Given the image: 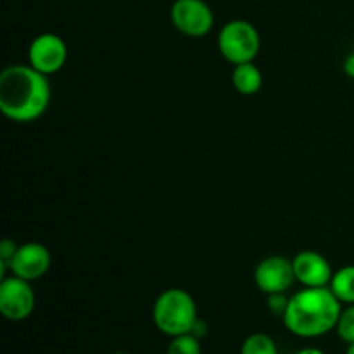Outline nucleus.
<instances>
[{
	"instance_id": "f257e3e1",
	"label": "nucleus",
	"mask_w": 354,
	"mask_h": 354,
	"mask_svg": "<svg viewBox=\"0 0 354 354\" xmlns=\"http://www.w3.org/2000/svg\"><path fill=\"white\" fill-rule=\"evenodd\" d=\"M50 104V82L33 66L12 64L0 73V111L16 123L44 116Z\"/></svg>"
},
{
	"instance_id": "f03ea898",
	"label": "nucleus",
	"mask_w": 354,
	"mask_h": 354,
	"mask_svg": "<svg viewBox=\"0 0 354 354\" xmlns=\"http://www.w3.org/2000/svg\"><path fill=\"white\" fill-rule=\"evenodd\" d=\"M341 301L330 287H306L289 299L283 325L297 337H320L335 328L341 317Z\"/></svg>"
},
{
	"instance_id": "7ed1b4c3",
	"label": "nucleus",
	"mask_w": 354,
	"mask_h": 354,
	"mask_svg": "<svg viewBox=\"0 0 354 354\" xmlns=\"http://www.w3.org/2000/svg\"><path fill=\"white\" fill-rule=\"evenodd\" d=\"M152 318L159 332L169 337L190 334L197 325V306L187 290L173 287L156 299Z\"/></svg>"
},
{
	"instance_id": "20e7f679",
	"label": "nucleus",
	"mask_w": 354,
	"mask_h": 354,
	"mask_svg": "<svg viewBox=\"0 0 354 354\" xmlns=\"http://www.w3.org/2000/svg\"><path fill=\"white\" fill-rule=\"evenodd\" d=\"M261 47V38L254 24L245 19L228 21L218 35L221 55L234 66L252 62Z\"/></svg>"
},
{
	"instance_id": "39448f33",
	"label": "nucleus",
	"mask_w": 354,
	"mask_h": 354,
	"mask_svg": "<svg viewBox=\"0 0 354 354\" xmlns=\"http://www.w3.org/2000/svg\"><path fill=\"white\" fill-rule=\"evenodd\" d=\"M171 23L185 37L201 38L213 30L214 14L204 0H175Z\"/></svg>"
},
{
	"instance_id": "423d86ee",
	"label": "nucleus",
	"mask_w": 354,
	"mask_h": 354,
	"mask_svg": "<svg viewBox=\"0 0 354 354\" xmlns=\"http://www.w3.org/2000/svg\"><path fill=\"white\" fill-rule=\"evenodd\" d=\"M35 310V292L30 282L19 277H7L0 283V313L10 322L26 320Z\"/></svg>"
},
{
	"instance_id": "0eeeda50",
	"label": "nucleus",
	"mask_w": 354,
	"mask_h": 354,
	"mask_svg": "<svg viewBox=\"0 0 354 354\" xmlns=\"http://www.w3.org/2000/svg\"><path fill=\"white\" fill-rule=\"evenodd\" d=\"M30 66L44 75H54L64 68L68 61L66 41L55 33H41L30 44L28 50Z\"/></svg>"
},
{
	"instance_id": "6e6552de",
	"label": "nucleus",
	"mask_w": 354,
	"mask_h": 354,
	"mask_svg": "<svg viewBox=\"0 0 354 354\" xmlns=\"http://www.w3.org/2000/svg\"><path fill=\"white\" fill-rule=\"evenodd\" d=\"M12 275L19 279L37 280L44 277L50 268V252L40 242H26L23 245H17V251L14 252L12 259L7 263Z\"/></svg>"
},
{
	"instance_id": "1a4fd4ad",
	"label": "nucleus",
	"mask_w": 354,
	"mask_h": 354,
	"mask_svg": "<svg viewBox=\"0 0 354 354\" xmlns=\"http://www.w3.org/2000/svg\"><path fill=\"white\" fill-rule=\"evenodd\" d=\"M294 279V266L283 256H270L263 259L254 272L256 286L265 294H286V290L292 286Z\"/></svg>"
},
{
	"instance_id": "9d476101",
	"label": "nucleus",
	"mask_w": 354,
	"mask_h": 354,
	"mask_svg": "<svg viewBox=\"0 0 354 354\" xmlns=\"http://www.w3.org/2000/svg\"><path fill=\"white\" fill-rule=\"evenodd\" d=\"M294 275L306 287H328L334 277L332 266L320 252L303 251L292 259Z\"/></svg>"
},
{
	"instance_id": "9b49d317",
	"label": "nucleus",
	"mask_w": 354,
	"mask_h": 354,
	"mask_svg": "<svg viewBox=\"0 0 354 354\" xmlns=\"http://www.w3.org/2000/svg\"><path fill=\"white\" fill-rule=\"evenodd\" d=\"M232 83L242 95H254L263 86V75L254 62L237 64L232 73Z\"/></svg>"
},
{
	"instance_id": "f8f14e48",
	"label": "nucleus",
	"mask_w": 354,
	"mask_h": 354,
	"mask_svg": "<svg viewBox=\"0 0 354 354\" xmlns=\"http://www.w3.org/2000/svg\"><path fill=\"white\" fill-rule=\"evenodd\" d=\"M330 290L341 303L354 304V265L334 272L330 280Z\"/></svg>"
},
{
	"instance_id": "ddd939ff",
	"label": "nucleus",
	"mask_w": 354,
	"mask_h": 354,
	"mask_svg": "<svg viewBox=\"0 0 354 354\" xmlns=\"http://www.w3.org/2000/svg\"><path fill=\"white\" fill-rule=\"evenodd\" d=\"M241 354H279L277 344L268 334H252L244 341Z\"/></svg>"
},
{
	"instance_id": "4468645a",
	"label": "nucleus",
	"mask_w": 354,
	"mask_h": 354,
	"mask_svg": "<svg viewBox=\"0 0 354 354\" xmlns=\"http://www.w3.org/2000/svg\"><path fill=\"white\" fill-rule=\"evenodd\" d=\"M166 354H201V342L192 332L176 335V337H171Z\"/></svg>"
},
{
	"instance_id": "2eb2a0df",
	"label": "nucleus",
	"mask_w": 354,
	"mask_h": 354,
	"mask_svg": "<svg viewBox=\"0 0 354 354\" xmlns=\"http://www.w3.org/2000/svg\"><path fill=\"white\" fill-rule=\"evenodd\" d=\"M335 330L344 342H348V344L354 342V304H348V308L341 311Z\"/></svg>"
},
{
	"instance_id": "dca6fc26",
	"label": "nucleus",
	"mask_w": 354,
	"mask_h": 354,
	"mask_svg": "<svg viewBox=\"0 0 354 354\" xmlns=\"http://www.w3.org/2000/svg\"><path fill=\"white\" fill-rule=\"evenodd\" d=\"M287 304H289V299L283 296V292L282 294H270L268 308L272 310V313L283 317V313H286V310H287Z\"/></svg>"
},
{
	"instance_id": "f3484780",
	"label": "nucleus",
	"mask_w": 354,
	"mask_h": 354,
	"mask_svg": "<svg viewBox=\"0 0 354 354\" xmlns=\"http://www.w3.org/2000/svg\"><path fill=\"white\" fill-rule=\"evenodd\" d=\"M17 251V244L10 239H3L2 244H0V263H2V268H6L7 263L12 259L14 252Z\"/></svg>"
},
{
	"instance_id": "a211bd4d",
	"label": "nucleus",
	"mask_w": 354,
	"mask_h": 354,
	"mask_svg": "<svg viewBox=\"0 0 354 354\" xmlns=\"http://www.w3.org/2000/svg\"><path fill=\"white\" fill-rule=\"evenodd\" d=\"M344 73L349 76V78H354V52H351V54L346 57Z\"/></svg>"
},
{
	"instance_id": "6ab92c4d",
	"label": "nucleus",
	"mask_w": 354,
	"mask_h": 354,
	"mask_svg": "<svg viewBox=\"0 0 354 354\" xmlns=\"http://www.w3.org/2000/svg\"><path fill=\"white\" fill-rule=\"evenodd\" d=\"M296 354H325V353L317 348H306V349H301V351H297Z\"/></svg>"
},
{
	"instance_id": "aec40b11",
	"label": "nucleus",
	"mask_w": 354,
	"mask_h": 354,
	"mask_svg": "<svg viewBox=\"0 0 354 354\" xmlns=\"http://www.w3.org/2000/svg\"><path fill=\"white\" fill-rule=\"evenodd\" d=\"M346 354H354V342H351L348 348V351H346Z\"/></svg>"
},
{
	"instance_id": "412c9836",
	"label": "nucleus",
	"mask_w": 354,
	"mask_h": 354,
	"mask_svg": "<svg viewBox=\"0 0 354 354\" xmlns=\"http://www.w3.org/2000/svg\"><path fill=\"white\" fill-rule=\"evenodd\" d=\"M113 354H128V353H113Z\"/></svg>"
}]
</instances>
